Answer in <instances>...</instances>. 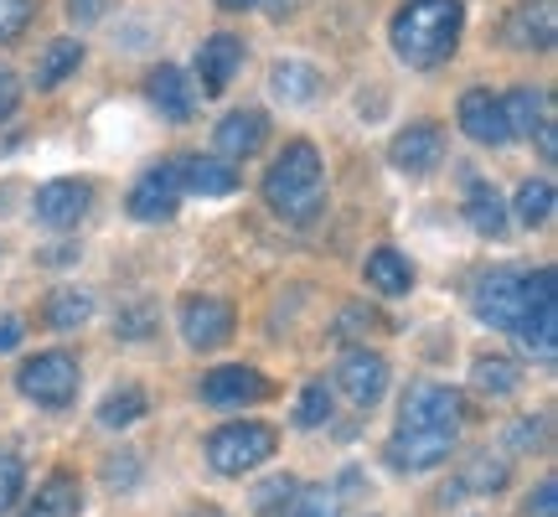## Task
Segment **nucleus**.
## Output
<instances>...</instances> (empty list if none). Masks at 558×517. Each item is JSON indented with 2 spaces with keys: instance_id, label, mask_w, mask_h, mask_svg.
<instances>
[{
  "instance_id": "36",
  "label": "nucleus",
  "mask_w": 558,
  "mask_h": 517,
  "mask_svg": "<svg viewBox=\"0 0 558 517\" xmlns=\"http://www.w3.org/2000/svg\"><path fill=\"white\" fill-rule=\"evenodd\" d=\"M290 492H295V481H290V477H269L259 492H254V513H259V517H279V507L290 502Z\"/></svg>"
},
{
  "instance_id": "4",
  "label": "nucleus",
  "mask_w": 558,
  "mask_h": 517,
  "mask_svg": "<svg viewBox=\"0 0 558 517\" xmlns=\"http://www.w3.org/2000/svg\"><path fill=\"white\" fill-rule=\"evenodd\" d=\"M78 383H83V368L73 352H37V358L21 362L16 373L21 398L37 404V409H68L78 398Z\"/></svg>"
},
{
  "instance_id": "11",
  "label": "nucleus",
  "mask_w": 558,
  "mask_h": 517,
  "mask_svg": "<svg viewBox=\"0 0 558 517\" xmlns=\"http://www.w3.org/2000/svg\"><path fill=\"white\" fill-rule=\"evenodd\" d=\"M471 300H476V316L486 321V326H497V332H518L522 311H527V305H522L518 269H492V275H481Z\"/></svg>"
},
{
  "instance_id": "14",
  "label": "nucleus",
  "mask_w": 558,
  "mask_h": 517,
  "mask_svg": "<svg viewBox=\"0 0 558 517\" xmlns=\"http://www.w3.org/2000/svg\"><path fill=\"white\" fill-rule=\"evenodd\" d=\"M218 140V156L222 160H248L264 151V140H269V115L264 109H228L213 130Z\"/></svg>"
},
{
  "instance_id": "15",
  "label": "nucleus",
  "mask_w": 558,
  "mask_h": 517,
  "mask_svg": "<svg viewBox=\"0 0 558 517\" xmlns=\"http://www.w3.org/2000/svg\"><path fill=\"white\" fill-rule=\"evenodd\" d=\"M243 68V41L233 32H213L197 52V79H202V99H218L222 88L233 83V73Z\"/></svg>"
},
{
  "instance_id": "34",
  "label": "nucleus",
  "mask_w": 558,
  "mask_h": 517,
  "mask_svg": "<svg viewBox=\"0 0 558 517\" xmlns=\"http://www.w3.org/2000/svg\"><path fill=\"white\" fill-rule=\"evenodd\" d=\"M21 492H26V460L16 450H0V517L16 507Z\"/></svg>"
},
{
  "instance_id": "23",
  "label": "nucleus",
  "mask_w": 558,
  "mask_h": 517,
  "mask_svg": "<svg viewBox=\"0 0 558 517\" xmlns=\"http://www.w3.org/2000/svg\"><path fill=\"white\" fill-rule=\"evenodd\" d=\"M554 32H558L554 5H527V11H512V21H507V41L518 52H548Z\"/></svg>"
},
{
  "instance_id": "19",
  "label": "nucleus",
  "mask_w": 558,
  "mask_h": 517,
  "mask_svg": "<svg viewBox=\"0 0 558 517\" xmlns=\"http://www.w3.org/2000/svg\"><path fill=\"white\" fill-rule=\"evenodd\" d=\"M465 218H471V228H476L481 239H507V233H512V223H507L512 213H507L501 192L481 177L465 181Z\"/></svg>"
},
{
  "instance_id": "31",
  "label": "nucleus",
  "mask_w": 558,
  "mask_h": 517,
  "mask_svg": "<svg viewBox=\"0 0 558 517\" xmlns=\"http://www.w3.org/2000/svg\"><path fill=\"white\" fill-rule=\"evenodd\" d=\"M279 517H341V497H337V486H326V481L295 486V492H290V502L279 507Z\"/></svg>"
},
{
  "instance_id": "18",
  "label": "nucleus",
  "mask_w": 558,
  "mask_h": 517,
  "mask_svg": "<svg viewBox=\"0 0 558 517\" xmlns=\"http://www.w3.org/2000/svg\"><path fill=\"white\" fill-rule=\"evenodd\" d=\"M181 171V192H197V197H233L239 192V166L222 156H186L177 160Z\"/></svg>"
},
{
  "instance_id": "6",
  "label": "nucleus",
  "mask_w": 558,
  "mask_h": 517,
  "mask_svg": "<svg viewBox=\"0 0 558 517\" xmlns=\"http://www.w3.org/2000/svg\"><path fill=\"white\" fill-rule=\"evenodd\" d=\"M456 456V430H393L388 445H383V466H393L399 477H414V471H435Z\"/></svg>"
},
{
  "instance_id": "37",
  "label": "nucleus",
  "mask_w": 558,
  "mask_h": 517,
  "mask_svg": "<svg viewBox=\"0 0 558 517\" xmlns=\"http://www.w3.org/2000/svg\"><path fill=\"white\" fill-rule=\"evenodd\" d=\"M558 513V481L543 477L533 492H527V502H522V517H554Z\"/></svg>"
},
{
  "instance_id": "44",
  "label": "nucleus",
  "mask_w": 558,
  "mask_h": 517,
  "mask_svg": "<svg viewBox=\"0 0 558 517\" xmlns=\"http://www.w3.org/2000/svg\"><path fill=\"white\" fill-rule=\"evenodd\" d=\"M145 326H150V316H145V311H135V316L120 321V337H145Z\"/></svg>"
},
{
  "instance_id": "43",
  "label": "nucleus",
  "mask_w": 558,
  "mask_h": 517,
  "mask_svg": "<svg viewBox=\"0 0 558 517\" xmlns=\"http://www.w3.org/2000/svg\"><path fill=\"white\" fill-rule=\"evenodd\" d=\"M21 337H26V326H21V316H0V352H16Z\"/></svg>"
},
{
  "instance_id": "2",
  "label": "nucleus",
  "mask_w": 558,
  "mask_h": 517,
  "mask_svg": "<svg viewBox=\"0 0 558 517\" xmlns=\"http://www.w3.org/2000/svg\"><path fill=\"white\" fill-rule=\"evenodd\" d=\"M460 26H465L460 0H409L388 26V41L409 68H439L460 47Z\"/></svg>"
},
{
  "instance_id": "24",
  "label": "nucleus",
  "mask_w": 558,
  "mask_h": 517,
  "mask_svg": "<svg viewBox=\"0 0 558 517\" xmlns=\"http://www.w3.org/2000/svg\"><path fill=\"white\" fill-rule=\"evenodd\" d=\"M518 337H522V347H527L538 362H554V352H558V300L527 305V311H522V321H518Z\"/></svg>"
},
{
  "instance_id": "9",
  "label": "nucleus",
  "mask_w": 558,
  "mask_h": 517,
  "mask_svg": "<svg viewBox=\"0 0 558 517\" xmlns=\"http://www.w3.org/2000/svg\"><path fill=\"white\" fill-rule=\"evenodd\" d=\"M177 326L192 352H218L222 341H233V305L218 296H192L181 305Z\"/></svg>"
},
{
  "instance_id": "1",
  "label": "nucleus",
  "mask_w": 558,
  "mask_h": 517,
  "mask_svg": "<svg viewBox=\"0 0 558 517\" xmlns=\"http://www.w3.org/2000/svg\"><path fill=\"white\" fill-rule=\"evenodd\" d=\"M264 202H269V213L284 223H305L320 218V207H326V160L311 140H290L275 160H269V171H264Z\"/></svg>"
},
{
  "instance_id": "20",
  "label": "nucleus",
  "mask_w": 558,
  "mask_h": 517,
  "mask_svg": "<svg viewBox=\"0 0 558 517\" xmlns=\"http://www.w3.org/2000/svg\"><path fill=\"white\" fill-rule=\"evenodd\" d=\"M83 513V481L73 471H52L37 486V497L21 507V517H78Z\"/></svg>"
},
{
  "instance_id": "40",
  "label": "nucleus",
  "mask_w": 558,
  "mask_h": 517,
  "mask_svg": "<svg viewBox=\"0 0 558 517\" xmlns=\"http://www.w3.org/2000/svg\"><path fill=\"white\" fill-rule=\"evenodd\" d=\"M140 466V456H124V460H109V471H104V477H109V486H114V492H120V486H135V471Z\"/></svg>"
},
{
  "instance_id": "22",
  "label": "nucleus",
  "mask_w": 558,
  "mask_h": 517,
  "mask_svg": "<svg viewBox=\"0 0 558 517\" xmlns=\"http://www.w3.org/2000/svg\"><path fill=\"white\" fill-rule=\"evenodd\" d=\"M548 115H554V109H548V94H543V88H512V94H501L507 140H533V130H538Z\"/></svg>"
},
{
  "instance_id": "13",
  "label": "nucleus",
  "mask_w": 558,
  "mask_h": 517,
  "mask_svg": "<svg viewBox=\"0 0 558 517\" xmlns=\"http://www.w3.org/2000/svg\"><path fill=\"white\" fill-rule=\"evenodd\" d=\"M388 160L399 171H409V177H429L439 160H445V130L435 120L403 124L399 135H393V145H388Z\"/></svg>"
},
{
  "instance_id": "35",
  "label": "nucleus",
  "mask_w": 558,
  "mask_h": 517,
  "mask_svg": "<svg viewBox=\"0 0 558 517\" xmlns=\"http://www.w3.org/2000/svg\"><path fill=\"white\" fill-rule=\"evenodd\" d=\"M32 16H37V0H0V47H11L32 26Z\"/></svg>"
},
{
  "instance_id": "10",
  "label": "nucleus",
  "mask_w": 558,
  "mask_h": 517,
  "mask_svg": "<svg viewBox=\"0 0 558 517\" xmlns=\"http://www.w3.org/2000/svg\"><path fill=\"white\" fill-rule=\"evenodd\" d=\"M177 207H181L177 160H160L145 177H135V187H130V218L135 223H166V218H177Z\"/></svg>"
},
{
  "instance_id": "21",
  "label": "nucleus",
  "mask_w": 558,
  "mask_h": 517,
  "mask_svg": "<svg viewBox=\"0 0 558 517\" xmlns=\"http://www.w3.org/2000/svg\"><path fill=\"white\" fill-rule=\"evenodd\" d=\"M362 279L378 290V296H409L414 290V264L399 254V249H373V254L362 258Z\"/></svg>"
},
{
  "instance_id": "26",
  "label": "nucleus",
  "mask_w": 558,
  "mask_h": 517,
  "mask_svg": "<svg viewBox=\"0 0 558 517\" xmlns=\"http://www.w3.org/2000/svg\"><path fill=\"white\" fill-rule=\"evenodd\" d=\"M145 409H150L145 388H140V383H120V388L104 394V404H99V430H130V424L145 419Z\"/></svg>"
},
{
  "instance_id": "41",
  "label": "nucleus",
  "mask_w": 558,
  "mask_h": 517,
  "mask_svg": "<svg viewBox=\"0 0 558 517\" xmlns=\"http://www.w3.org/2000/svg\"><path fill=\"white\" fill-rule=\"evenodd\" d=\"M104 11H109V0H68V16L78 21V26H94Z\"/></svg>"
},
{
  "instance_id": "12",
  "label": "nucleus",
  "mask_w": 558,
  "mask_h": 517,
  "mask_svg": "<svg viewBox=\"0 0 558 517\" xmlns=\"http://www.w3.org/2000/svg\"><path fill=\"white\" fill-rule=\"evenodd\" d=\"M202 404L213 409H239V404H259V398L275 394V383L264 378L259 368H243V362H228V368H213L207 378L197 383Z\"/></svg>"
},
{
  "instance_id": "28",
  "label": "nucleus",
  "mask_w": 558,
  "mask_h": 517,
  "mask_svg": "<svg viewBox=\"0 0 558 517\" xmlns=\"http://www.w3.org/2000/svg\"><path fill=\"white\" fill-rule=\"evenodd\" d=\"M78 62H83V41H73V37H58L47 52L37 58V73H32V83H37L41 94L47 88H58L68 73H78Z\"/></svg>"
},
{
  "instance_id": "3",
  "label": "nucleus",
  "mask_w": 558,
  "mask_h": 517,
  "mask_svg": "<svg viewBox=\"0 0 558 517\" xmlns=\"http://www.w3.org/2000/svg\"><path fill=\"white\" fill-rule=\"evenodd\" d=\"M275 450H279V430L264 424V419H233V424H218L207 435V466L218 477H248V471L269 466Z\"/></svg>"
},
{
  "instance_id": "17",
  "label": "nucleus",
  "mask_w": 558,
  "mask_h": 517,
  "mask_svg": "<svg viewBox=\"0 0 558 517\" xmlns=\"http://www.w3.org/2000/svg\"><path fill=\"white\" fill-rule=\"evenodd\" d=\"M460 130L476 140V145H507V120H501V94L492 88H465L456 109Z\"/></svg>"
},
{
  "instance_id": "7",
  "label": "nucleus",
  "mask_w": 558,
  "mask_h": 517,
  "mask_svg": "<svg viewBox=\"0 0 558 517\" xmlns=\"http://www.w3.org/2000/svg\"><path fill=\"white\" fill-rule=\"evenodd\" d=\"M88 207H94V181L83 177H52L37 187V197H32V213H37L41 228H52V233H68V228H78L88 218Z\"/></svg>"
},
{
  "instance_id": "42",
  "label": "nucleus",
  "mask_w": 558,
  "mask_h": 517,
  "mask_svg": "<svg viewBox=\"0 0 558 517\" xmlns=\"http://www.w3.org/2000/svg\"><path fill=\"white\" fill-rule=\"evenodd\" d=\"M533 140H538L543 160H548V166H554V160H558V124H554V115H548V120H543L538 130H533Z\"/></svg>"
},
{
  "instance_id": "30",
  "label": "nucleus",
  "mask_w": 558,
  "mask_h": 517,
  "mask_svg": "<svg viewBox=\"0 0 558 517\" xmlns=\"http://www.w3.org/2000/svg\"><path fill=\"white\" fill-rule=\"evenodd\" d=\"M88 316H94V300L83 296V290H52V296L41 300V321L52 332H78Z\"/></svg>"
},
{
  "instance_id": "32",
  "label": "nucleus",
  "mask_w": 558,
  "mask_h": 517,
  "mask_svg": "<svg viewBox=\"0 0 558 517\" xmlns=\"http://www.w3.org/2000/svg\"><path fill=\"white\" fill-rule=\"evenodd\" d=\"M331 409H337L331 383H326V378H311L305 388H300V398H295V424H300V430H320V424L331 419Z\"/></svg>"
},
{
  "instance_id": "8",
  "label": "nucleus",
  "mask_w": 558,
  "mask_h": 517,
  "mask_svg": "<svg viewBox=\"0 0 558 517\" xmlns=\"http://www.w3.org/2000/svg\"><path fill=\"white\" fill-rule=\"evenodd\" d=\"M399 424L403 430H456L465 424V398L445 383H414L399 404Z\"/></svg>"
},
{
  "instance_id": "5",
  "label": "nucleus",
  "mask_w": 558,
  "mask_h": 517,
  "mask_svg": "<svg viewBox=\"0 0 558 517\" xmlns=\"http://www.w3.org/2000/svg\"><path fill=\"white\" fill-rule=\"evenodd\" d=\"M388 358L383 352H373V347H347L337 362V383H331V394H341L352 409H373V404H383V394H388Z\"/></svg>"
},
{
  "instance_id": "25",
  "label": "nucleus",
  "mask_w": 558,
  "mask_h": 517,
  "mask_svg": "<svg viewBox=\"0 0 558 517\" xmlns=\"http://www.w3.org/2000/svg\"><path fill=\"white\" fill-rule=\"evenodd\" d=\"M471 383L486 398H512L522 388V362L501 358V352H486V358L471 362Z\"/></svg>"
},
{
  "instance_id": "33",
  "label": "nucleus",
  "mask_w": 558,
  "mask_h": 517,
  "mask_svg": "<svg viewBox=\"0 0 558 517\" xmlns=\"http://www.w3.org/2000/svg\"><path fill=\"white\" fill-rule=\"evenodd\" d=\"M507 481H512V471H507L501 460L476 456L471 466H460V481L450 486V492H481V497H486V492H501ZM450 492H445V497H450Z\"/></svg>"
},
{
  "instance_id": "39",
  "label": "nucleus",
  "mask_w": 558,
  "mask_h": 517,
  "mask_svg": "<svg viewBox=\"0 0 558 517\" xmlns=\"http://www.w3.org/2000/svg\"><path fill=\"white\" fill-rule=\"evenodd\" d=\"M16 109H21V79L0 62V120H11Z\"/></svg>"
},
{
  "instance_id": "16",
  "label": "nucleus",
  "mask_w": 558,
  "mask_h": 517,
  "mask_svg": "<svg viewBox=\"0 0 558 517\" xmlns=\"http://www.w3.org/2000/svg\"><path fill=\"white\" fill-rule=\"evenodd\" d=\"M145 94H150V104H156L171 124H186L192 115H197V88H192V79L181 73L177 62H160V68H150Z\"/></svg>"
},
{
  "instance_id": "46",
  "label": "nucleus",
  "mask_w": 558,
  "mask_h": 517,
  "mask_svg": "<svg viewBox=\"0 0 558 517\" xmlns=\"http://www.w3.org/2000/svg\"><path fill=\"white\" fill-rule=\"evenodd\" d=\"M222 11H248V5H259V0H218Z\"/></svg>"
},
{
  "instance_id": "27",
  "label": "nucleus",
  "mask_w": 558,
  "mask_h": 517,
  "mask_svg": "<svg viewBox=\"0 0 558 517\" xmlns=\"http://www.w3.org/2000/svg\"><path fill=\"white\" fill-rule=\"evenodd\" d=\"M269 94L284 104H311L320 94V73L311 68V62H279L275 73H269Z\"/></svg>"
},
{
  "instance_id": "29",
  "label": "nucleus",
  "mask_w": 558,
  "mask_h": 517,
  "mask_svg": "<svg viewBox=\"0 0 558 517\" xmlns=\"http://www.w3.org/2000/svg\"><path fill=\"white\" fill-rule=\"evenodd\" d=\"M554 181L548 177H527L518 187V213H512V218L522 223V228H548V223H554Z\"/></svg>"
},
{
  "instance_id": "45",
  "label": "nucleus",
  "mask_w": 558,
  "mask_h": 517,
  "mask_svg": "<svg viewBox=\"0 0 558 517\" xmlns=\"http://www.w3.org/2000/svg\"><path fill=\"white\" fill-rule=\"evenodd\" d=\"M186 517H228V513H222V507H213V502H202V507H192Z\"/></svg>"
},
{
  "instance_id": "38",
  "label": "nucleus",
  "mask_w": 558,
  "mask_h": 517,
  "mask_svg": "<svg viewBox=\"0 0 558 517\" xmlns=\"http://www.w3.org/2000/svg\"><path fill=\"white\" fill-rule=\"evenodd\" d=\"M507 440H512V450H543V440H548V419H543V414L538 419H533V414L518 419Z\"/></svg>"
}]
</instances>
